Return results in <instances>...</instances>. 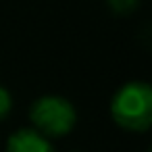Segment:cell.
<instances>
[{
	"instance_id": "6da1fadb",
	"label": "cell",
	"mask_w": 152,
	"mask_h": 152,
	"mask_svg": "<svg viewBox=\"0 0 152 152\" xmlns=\"http://www.w3.org/2000/svg\"><path fill=\"white\" fill-rule=\"evenodd\" d=\"M113 121L135 133H144L152 125V88L148 81L135 79L123 83L110 100Z\"/></svg>"
},
{
	"instance_id": "3957f363",
	"label": "cell",
	"mask_w": 152,
	"mask_h": 152,
	"mask_svg": "<svg viewBox=\"0 0 152 152\" xmlns=\"http://www.w3.org/2000/svg\"><path fill=\"white\" fill-rule=\"evenodd\" d=\"M4 152H54L52 140L34 127L17 129L9 135Z\"/></svg>"
},
{
	"instance_id": "7a4b0ae2",
	"label": "cell",
	"mask_w": 152,
	"mask_h": 152,
	"mask_svg": "<svg viewBox=\"0 0 152 152\" xmlns=\"http://www.w3.org/2000/svg\"><path fill=\"white\" fill-rule=\"evenodd\" d=\"M29 121L34 129H38L50 140L65 137L73 131L77 123V110L69 98L46 94L34 100V104L29 106Z\"/></svg>"
},
{
	"instance_id": "277c9868",
	"label": "cell",
	"mask_w": 152,
	"mask_h": 152,
	"mask_svg": "<svg viewBox=\"0 0 152 152\" xmlns=\"http://www.w3.org/2000/svg\"><path fill=\"white\" fill-rule=\"evenodd\" d=\"M108 2V9L115 13V15H129V13H133L137 7H140V2L142 0H106Z\"/></svg>"
},
{
	"instance_id": "5b68a950",
	"label": "cell",
	"mask_w": 152,
	"mask_h": 152,
	"mask_svg": "<svg viewBox=\"0 0 152 152\" xmlns=\"http://www.w3.org/2000/svg\"><path fill=\"white\" fill-rule=\"evenodd\" d=\"M11 110H13V96L4 86H0V121H4L11 115Z\"/></svg>"
}]
</instances>
